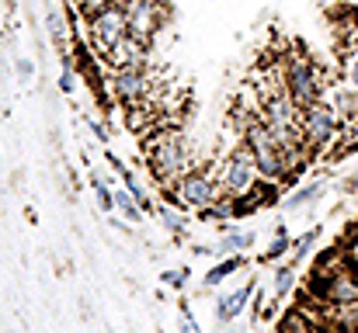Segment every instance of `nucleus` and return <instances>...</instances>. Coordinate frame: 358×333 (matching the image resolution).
Returning a JSON list of instances; mask_svg holds the SVG:
<instances>
[{
	"mask_svg": "<svg viewBox=\"0 0 358 333\" xmlns=\"http://www.w3.org/2000/svg\"><path fill=\"white\" fill-rule=\"evenodd\" d=\"M143 153H146V163H150V174H153L157 188L167 191V195H171L174 184L195 167V146H192L188 132L178 128V125H160V128H153V132L146 135Z\"/></svg>",
	"mask_w": 358,
	"mask_h": 333,
	"instance_id": "nucleus-1",
	"label": "nucleus"
},
{
	"mask_svg": "<svg viewBox=\"0 0 358 333\" xmlns=\"http://www.w3.org/2000/svg\"><path fill=\"white\" fill-rule=\"evenodd\" d=\"M237 132H240V142L250 149V156H254L261 177H264V181H275V184H282V188H289L292 177H296V170H292L285 149L278 146V139L271 135V128H268L261 118H247Z\"/></svg>",
	"mask_w": 358,
	"mask_h": 333,
	"instance_id": "nucleus-2",
	"label": "nucleus"
},
{
	"mask_svg": "<svg viewBox=\"0 0 358 333\" xmlns=\"http://www.w3.org/2000/svg\"><path fill=\"white\" fill-rule=\"evenodd\" d=\"M299 128H303V142H306L310 160H317L324 153H334L345 142V135H348L341 114H338V108L327 98L299 108Z\"/></svg>",
	"mask_w": 358,
	"mask_h": 333,
	"instance_id": "nucleus-3",
	"label": "nucleus"
},
{
	"mask_svg": "<svg viewBox=\"0 0 358 333\" xmlns=\"http://www.w3.org/2000/svg\"><path fill=\"white\" fill-rule=\"evenodd\" d=\"M282 66H285V87H289V94H292V101L299 108H306V105H313V101H320L327 94L331 77L320 70V63L303 45L285 49L282 52Z\"/></svg>",
	"mask_w": 358,
	"mask_h": 333,
	"instance_id": "nucleus-4",
	"label": "nucleus"
},
{
	"mask_svg": "<svg viewBox=\"0 0 358 333\" xmlns=\"http://www.w3.org/2000/svg\"><path fill=\"white\" fill-rule=\"evenodd\" d=\"M216 177H220V191H223V198H230V202H243V198L257 188L261 170H257V163H254L250 149H247L243 142H237V146L220 160Z\"/></svg>",
	"mask_w": 358,
	"mask_h": 333,
	"instance_id": "nucleus-5",
	"label": "nucleus"
},
{
	"mask_svg": "<svg viewBox=\"0 0 358 333\" xmlns=\"http://www.w3.org/2000/svg\"><path fill=\"white\" fill-rule=\"evenodd\" d=\"M303 295L313 299L317 309H324V306H348V302H358V267H355V260H348L345 267H338V271H331V274H310Z\"/></svg>",
	"mask_w": 358,
	"mask_h": 333,
	"instance_id": "nucleus-6",
	"label": "nucleus"
},
{
	"mask_svg": "<svg viewBox=\"0 0 358 333\" xmlns=\"http://www.w3.org/2000/svg\"><path fill=\"white\" fill-rule=\"evenodd\" d=\"M220 198H223L220 177H216V170H209V167H202V163H195V167L174 184V191L167 195L171 205H178V209H195V212L216 205Z\"/></svg>",
	"mask_w": 358,
	"mask_h": 333,
	"instance_id": "nucleus-7",
	"label": "nucleus"
},
{
	"mask_svg": "<svg viewBox=\"0 0 358 333\" xmlns=\"http://www.w3.org/2000/svg\"><path fill=\"white\" fill-rule=\"evenodd\" d=\"M125 35H129V24H125L122 3L119 7L101 10L98 17H91V21H87V42H91V49H94V56H98V59H101V56H108Z\"/></svg>",
	"mask_w": 358,
	"mask_h": 333,
	"instance_id": "nucleus-8",
	"label": "nucleus"
},
{
	"mask_svg": "<svg viewBox=\"0 0 358 333\" xmlns=\"http://www.w3.org/2000/svg\"><path fill=\"white\" fill-rule=\"evenodd\" d=\"M122 14H125L129 35L143 42H153V35L164 28V17H167L157 0H122Z\"/></svg>",
	"mask_w": 358,
	"mask_h": 333,
	"instance_id": "nucleus-9",
	"label": "nucleus"
},
{
	"mask_svg": "<svg viewBox=\"0 0 358 333\" xmlns=\"http://www.w3.org/2000/svg\"><path fill=\"white\" fill-rule=\"evenodd\" d=\"M254 246V232L250 229H227L213 246H202V253H213V257H234Z\"/></svg>",
	"mask_w": 358,
	"mask_h": 333,
	"instance_id": "nucleus-10",
	"label": "nucleus"
},
{
	"mask_svg": "<svg viewBox=\"0 0 358 333\" xmlns=\"http://www.w3.org/2000/svg\"><path fill=\"white\" fill-rule=\"evenodd\" d=\"M250 299H254V281L240 285V288H234L230 295H223V299L216 302V320H220V323H234L240 313L250 306Z\"/></svg>",
	"mask_w": 358,
	"mask_h": 333,
	"instance_id": "nucleus-11",
	"label": "nucleus"
},
{
	"mask_svg": "<svg viewBox=\"0 0 358 333\" xmlns=\"http://www.w3.org/2000/svg\"><path fill=\"white\" fill-rule=\"evenodd\" d=\"M45 28H49V38L59 49V56H70V24H66V14L56 3L45 7Z\"/></svg>",
	"mask_w": 358,
	"mask_h": 333,
	"instance_id": "nucleus-12",
	"label": "nucleus"
},
{
	"mask_svg": "<svg viewBox=\"0 0 358 333\" xmlns=\"http://www.w3.org/2000/svg\"><path fill=\"white\" fill-rule=\"evenodd\" d=\"M275 333H317V316L306 313L303 306H292L278 316V327Z\"/></svg>",
	"mask_w": 358,
	"mask_h": 333,
	"instance_id": "nucleus-13",
	"label": "nucleus"
},
{
	"mask_svg": "<svg viewBox=\"0 0 358 333\" xmlns=\"http://www.w3.org/2000/svg\"><path fill=\"white\" fill-rule=\"evenodd\" d=\"M108 163H112V170H115V174L122 177V188H125V191H129V195H132V198H136L139 205H143V212H150L153 205H150V195H146V188L139 184V177H136V174H132V170H129V167L122 163L115 153H108Z\"/></svg>",
	"mask_w": 358,
	"mask_h": 333,
	"instance_id": "nucleus-14",
	"label": "nucleus"
},
{
	"mask_svg": "<svg viewBox=\"0 0 358 333\" xmlns=\"http://www.w3.org/2000/svg\"><path fill=\"white\" fill-rule=\"evenodd\" d=\"M324 191H327V181H324V177H317V181H310V184L296 188L282 205H285V212H299V209H306V205L320 202V195H324Z\"/></svg>",
	"mask_w": 358,
	"mask_h": 333,
	"instance_id": "nucleus-15",
	"label": "nucleus"
},
{
	"mask_svg": "<svg viewBox=\"0 0 358 333\" xmlns=\"http://www.w3.org/2000/svg\"><path fill=\"white\" fill-rule=\"evenodd\" d=\"M292 292H296V264L285 260V264H278L275 274H271V302H282V299L292 295Z\"/></svg>",
	"mask_w": 358,
	"mask_h": 333,
	"instance_id": "nucleus-16",
	"label": "nucleus"
},
{
	"mask_svg": "<svg viewBox=\"0 0 358 333\" xmlns=\"http://www.w3.org/2000/svg\"><path fill=\"white\" fill-rule=\"evenodd\" d=\"M243 264H247V257H243V253H234V257H223V260H220V264H216L213 271H206L202 285H206V288H216V285H223L227 278H234V274H237V271L243 267Z\"/></svg>",
	"mask_w": 358,
	"mask_h": 333,
	"instance_id": "nucleus-17",
	"label": "nucleus"
},
{
	"mask_svg": "<svg viewBox=\"0 0 358 333\" xmlns=\"http://www.w3.org/2000/svg\"><path fill=\"white\" fill-rule=\"evenodd\" d=\"M285 250H292V236H289L285 225H275V239H271V246L257 257V264H275V260L285 257Z\"/></svg>",
	"mask_w": 358,
	"mask_h": 333,
	"instance_id": "nucleus-18",
	"label": "nucleus"
},
{
	"mask_svg": "<svg viewBox=\"0 0 358 333\" xmlns=\"http://www.w3.org/2000/svg\"><path fill=\"white\" fill-rule=\"evenodd\" d=\"M115 212H119L125 222H132V225H136V222H143V205H139L125 188H115Z\"/></svg>",
	"mask_w": 358,
	"mask_h": 333,
	"instance_id": "nucleus-19",
	"label": "nucleus"
},
{
	"mask_svg": "<svg viewBox=\"0 0 358 333\" xmlns=\"http://www.w3.org/2000/svg\"><path fill=\"white\" fill-rule=\"evenodd\" d=\"M317 236H320V225H313V229H306L299 239H292V250H289V260L299 267L306 257H310V250H313V243H317Z\"/></svg>",
	"mask_w": 358,
	"mask_h": 333,
	"instance_id": "nucleus-20",
	"label": "nucleus"
},
{
	"mask_svg": "<svg viewBox=\"0 0 358 333\" xmlns=\"http://www.w3.org/2000/svg\"><path fill=\"white\" fill-rule=\"evenodd\" d=\"M73 3V10L84 17V21H91V17H98L101 10H108V7H119L122 0H70Z\"/></svg>",
	"mask_w": 358,
	"mask_h": 333,
	"instance_id": "nucleus-21",
	"label": "nucleus"
},
{
	"mask_svg": "<svg viewBox=\"0 0 358 333\" xmlns=\"http://www.w3.org/2000/svg\"><path fill=\"white\" fill-rule=\"evenodd\" d=\"M91 188H94V198H98V205H101L105 212H115V188H108L101 174H91Z\"/></svg>",
	"mask_w": 358,
	"mask_h": 333,
	"instance_id": "nucleus-22",
	"label": "nucleus"
},
{
	"mask_svg": "<svg viewBox=\"0 0 358 333\" xmlns=\"http://www.w3.org/2000/svg\"><path fill=\"white\" fill-rule=\"evenodd\" d=\"M188 274H192V271L181 264V267H167V271L160 274V281H164V288H174V292H181V288L188 285Z\"/></svg>",
	"mask_w": 358,
	"mask_h": 333,
	"instance_id": "nucleus-23",
	"label": "nucleus"
},
{
	"mask_svg": "<svg viewBox=\"0 0 358 333\" xmlns=\"http://www.w3.org/2000/svg\"><path fill=\"white\" fill-rule=\"evenodd\" d=\"M157 216H160V222H164L171 232H185V216H181L178 209H171V202H167V205H160V209H157Z\"/></svg>",
	"mask_w": 358,
	"mask_h": 333,
	"instance_id": "nucleus-24",
	"label": "nucleus"
},
{
	"mask_svg": "<svg viewBox=\"0 0 358 333\" xmlns=\"http://www.w3.org/2000/svg\"><path fill=\"white\" fill-rule=\"evenodd\" d=\"M345 84L358 91V45L345 49Z\"/></svg>",
	"mask_w": 358,
	"mask_h": 333,
	"instance_id": "nucleus-25",
	"label": "nucleus"
},
{
	"mask_svg": "<svg viewBox=\"0 0 358 333\" xmlns=\"http://www.w3.org/2000/svg\"><path fill=\"white\" fill-rule=\"evenodd\" d=\"M178 309H181V333H202V327L195 323V316H192V306H188V302H181Z\"/></svg>",
	"mask_w": 358,
	"mask_h": 333,
	"instance_id": "nucleus-26",
	"label": "nucleus"
},
{
	"mask_svg": "<svg viewBox=\"0 0 358 333\" xmlns=\"http://www.w3.org/2000/svg\"><path fill=\"white\" fill-rule=\"evenodd\" d=\"M73 87H77V77H73V70H66V66H63V73H59V91H63V94H70Z\"/></svg>",
	"mask_w": 358,
	"mask_h": 333,
	"instance_id": "nucleus-27",
	"label": "nucleus"
},
{
	"mask_svg": "<svg viewBox=\"0 0 358 333\" xmlns=\"http://www.w3.org/2000/svg\"><path fill=\"white\" fill-rule=\"evenodd\" d=\"M345 246H348V253H352V260H355V267H358V222L352 225V232H348Z\"/></svg>",
	"mask_w": 358,
	"mask_h": 333,
	"instance_id": "nucleus-28",
	"label": "nucleus"
},
{
	"mask_svg": "<svg viewBox=\"0 0 358 333\" xmlns=\"http://www.w3.org/2000/svg\"><path fill=\"white\" fill-rule=\"evenodd\" d=\"M87 125H91V132H94V139H98V142H108V132H105V125H101V121L87 118Z\"/></svg>",
	"mask_w": 358,
	"mask_h": 333,
	"instance_id": "nucleus-29",
	"label": "nucleus"
},
{
	"mask_svg": "<svg viewBox=\"0 0 358 333\" xmlns=\"http://www.w3.org/2000/svg\"><path fill=\"white\" fill-rule=\"evenodd\" d=\"M14 70H17V77H21V80H28V77H31V63H28V59H17V63H14Z\"/></svg>",
	"mask_w": 358,
	"mask_h": 333,
	"instance_id": "nucleus-30",
	"label": "nucleus"
}]
</instances>
